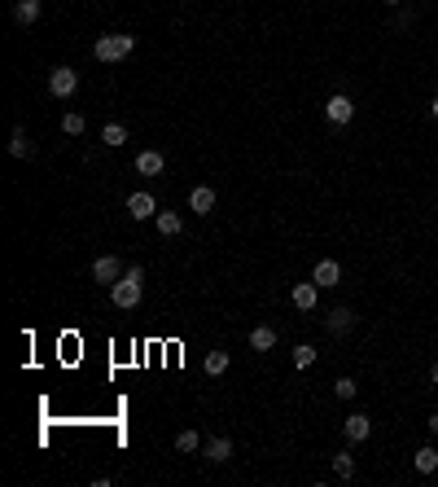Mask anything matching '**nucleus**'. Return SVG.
<instances>
[{
    "label": "nucleus",
    "mask_w": 438,
    "mask_h": 487,
    "mask_svg": "<svg viewBox=\"0 0 438 487\" xmlns=\"http://www.w3.org/2000/svg\"><path fill=\"white\" fill-rule=\"evenodd\" d=\"M140 295H145V268H136V264L127 268L115 285H110V299H115L119 312H132V307L140 303Z\"/></svg>",
    "instance_id": "1"
},
{
    "label": "nucleus",
    "mask_w": 438,
    "mask_h": 487,
    "mask_svg": "<svg viewBox=\"0 0 438 487\" xmlns=\"http://www.w3.org/2000/svg\"><path fill=\"white\" fill-rule=\"evenodd\" d=\"M132 48H136V36H96L92 57H96V62H105V66H115V62L132 57Z\"/></svg>",
    "instance_id": "2"
},
{
    "label": "nucleus",
    "mask_w": 438,
    "mask_h": 487,
    "mask_svg": "<svg viewBox=\"0 0 438 487\" xmlns=\"http://www.w3.org/2000/svg\"><path fill=\"white\" fill-rule=\"evenodd\" d=\"M75 88H79V71H71V66H53L48 71V92H53L57 101L75 97Z\"/></svg>",
    "instance_id": "3"
},
{
    "label": "nucleus",
    "mask_w": 438,
    "mask_h": 487,
    "mask_svg": "<svg viewBox=\"0 0 438 487\" xmlns=\"http://www.w3.org/2000/svg\"><path fill=\"white\" fill-rule=\"evenodd\" d=\"M123 272H127V268H123V259H119V255H101V259H92V281H96V285H115Z\"/></svg>",
    "instance_id": "4"
},
{
    "label": "nucleus",
    "mask_w": 438,
    "mask_h": 487,
    "mask_svg": "<svg viewBox=\"0 0 438 487\" xmlns=\"http://www.w3.org/2000/svg\"><path fill=\"white\" fill-rule=\"evenodd\" d=\"M324 119H329V123H337V127H342V123H351V119H355V101H351L346 92H333L329 101H324Z\"/></svg>",
    "instance_id": "5"
},
{
    "label": "nucleus",
    "mask_w": 438,
    "mask_h": 487,
    "mask_svg": "<svg viewBox=\"0 0 438 487\" xmlns=\"http://www.w3.org/2000/svg\"><path fill=\"white\" fill-rule=\"evenodd\" d=\"M312 281H316L320 290L342 285V264H337V259H320V264H316V272H312Z\"/></svg>",
    "instance_id": "6"
},
{
    "label": "nucleus",
    "mask_w": 438,
    "mask_h": 487,
    "mask_svg": "<svg viewBox=\"0 0 438 487\" xmlns=\"http://www.w3.org/2000/svg\"><path fill=\"white\" fill-rule=\"evenodd\" d=\"M289 299H294L298 312H316V303H320V285H316V281H298L294 290H289Z\"/></svg>",
    "instance_id": "7"
},
{
    "label": "nucleus",
    "mask_w": 438,
    "mask_h": 487,
    "mask_svg": "<svg viewBox=\"0 0 438 487\" xmlns=\"http://www.w3.org/2000/svg\"><path fill=\"white\" fill-rule=\"evenodd\" d=\"M162 171H167V158H162L158 150H140L136 154V176H149L154 181V176H162Z\"/></svg>",
    "instance_id": "8"
},
{
    "label": "nucleus",
    "mask_w": 438,
    "mask_h": 487,
    "mask_svg": "<svg viewBox=\"0 0 438 487\" xmlns=\"http://www.w3.org/2000/svg\"><path fill=\"white\" fill-rule=\"evenodd\" d=\"M342 435H346V439H351V444H364V439H368V435H372V421H368L364 413H351V417L342 421Z\"/></svg>",
    "instance_id": "9"
},
{
    "label": "nucleus",
    "mask_w": 438,
    "mask_h": 487,
    "mask_svg": "<svg viewBox=\"0 0 438 487\" xmlns=\"http://www.w3.org/2000/svg\"><path fill=\"white\" fill-rule=\"evenodd\" d=\"M189 211H193V216H210V211H215V189L198 185V189L189 193Z\"/></svg>",
    "instance_id": "10"
},
{
    "label": "nucleus",
    "mask_w": 438,
    "mask_h": 487,
    "mask_svg": "<svg viewBox=\"0 0 438 487\" xmlns=\"http://www.w3.org/2000/svg\"><path fill=\"white\" fill-rule=\"evenodd\" d=\"M127 211H132V220H154L158 202H154V193H132V198H127Z\"/></svg>",
    "instance_id": "11"
},
{
    "label": "nucleus",
    "mask_w": 438,
    "mask_h": 487,
    "mask_svg": "<svg viewBox=\"0 0 438 487\" xmlns=\"http://www.w3.org/2000/svg\"><path fill=\"white\" fill-rule=\"evenodd\" d=\"M202 457H206L210 465H224V461L233 457V439H224V435H219V439H206V444H202Z\"/></svg>",
    "instance_id": "12"
},
{
    "label": "nucleus",
    "mask_w": 438,
    "mask_h": 487,
    "mask_svg": "<svg viewBox=\"0 0 438 487\" xmlns=\"http://www.w3.org/2000/svg\"><path fill=\"white\" fill-rule=\"evenodd\" d=\"M351 325H355V312H351V307H333V312H329V320H324V330H329L333 338H342V334L351 330Z\"/></svg>",
    "instance_id": "13"
},
{
    "label": "nucleus",
    "mask_w": 438,
    "mask_h": 487,
    "mask_svg": "<svg viewBox=\"0 0 438 487\" xmlns=\"http://www.w3.org/2000/svg\"><path fill=\"white\" fill-rule=\"evenodd\" d=\"M277 347V325H254L250 330V351H272Z\"/></svg>",
    "instance_id": "14"
},
{
    "label": "nucleus",
    "mask_w": 438,
    "mask_h": 487,
    "mask_svg": "<svg viewBox=\"0 0 438 487\" xmlns=\"http://www.w3.org/2000/svg\"><path fill=\"white\" fill-rule=\"evenodd\" d=\"M412 465H416V474H434V470H438V448H434V444H425V448H416V457H412Z\"/></svg>",
    "instance_id": "15"
},
{
    "label": "nucleus",
    "mask_w": 438,
    "mask_h": 487,
    "mask_svg": "<svg viewBox=\"0 0 438 487\" xmlns=\"http://www.w3.org/2000/svg\"><path fill=\"white\" fill-rule=\"evenodd\" d=\"M154 224H158V233H162V237H175V233H184V220L175 216V211H158V216H154Z\"/></svg>",
    "instance_id": "16"
},
{
    "label": "nucleus",
    "mask_w": 438,
    "mask_h": 487,
    "mask_svg": "<svg viewBox=\"0 0 438 487\" xmlns=\"http://www.w3.org/2000/svg\"><path fill=\"white\" fill-rule=\"evenodd\" d=\"M9 154H13V158H31V154H36V141H31L22 127H13V136H9Z\"/></svg>",
    "instance_id": "17"
},
{
    "label": "nucleus",
    "mask_w": 438,
    "mask_h": 487,
    "mask_svg": "<svg viewBox=\"0 0 438 487\" xmlns=\"http://www.w3.org/2000/svg\"><path fill=\"white\" fill-rule=\"evenodd\" d=\"M40 18V0H18V5H13V22L18 27H31Z\"/></svg>",
    "instance_id": "18"
},
{
    "label": "nucleus",
    "mask_w": 438,
    "mask_h": 487,
    "mask_svg": "<svg viewBox=\"0 0 438 487\" xmlns=\"http://www.w3.org/2000/svg\"><path fill=\"white\" fill-rule=\"evenodd\" d=\"M101 145H105V150H119V145H127V127H123V123H105V127H101Z\"/></svg>",
    "instance_id": "19"
},
{
    "label": "nucleus",
    "mask_w": 438,
    "mask_h": 487,
    "mask_svg": "<svg viewBox=\"0 0 438 487\" xmlns=\"http://www.w3.org/2000/svg\"><path fill=\"white\" fill-rule=\"evenodd\" d=\"M175 452H184V457L189 452H202V435L198 430H180L175 435Z\"/></svg>",
    "instance_id": "20"
},
{
    "label": "nucleus",
    "mask_w": 438,
    "mask_h": 487,
    "mask_svg": "<svg viewBox=\"0 0 438 487\" xmlns=\"http://www.w3.org/2000/svg\"><path fill=\"white\" fill-rule=\"evenodd\" d=\"M202 369L210 373V378H219L224 369H228V351H206V360H202Z\"/></svg>",
    "instance_id": "21"
},
{
    "label": "nucleus",
    "mask_w": 438,
    "mask_h": 487,
    "mask_svg": "<svg viewBox=\"0 0 438 487\" xmlns=\"http://www.w3.org/2000/svg\"><path fill=\"white\" fill-rule=\"evenodd\" d=\"M84 115H79V110H66V115H61V132H66V136H84Z\"/></svg>",
    "instance_id": "22"
},
{
    "label": "nucleus",
    "mask_w": 438,
    "mask_h": 487,
    "mask_svg": "<svg viewBox=\"0 0 438 487\" xmlns=\"http://www.w3.org/2000/svg\"><path fill=\"white\" fill-rule=\"evenodd\" d=\"M333 474L337 479H351L355 474V457H351V452H337V457H333Z\"/></svg>",
    "instance_id": "23"
},
{
    "label": "nucleus",
    "mask_w": 438,
    "mask_h": 487,
    "mask_svg": "<svg viewBox=\"0 0 438 487\" xmlns=\"http://www.w3.org/2000/svg\"><path fill=\"white\" fill-rule=\"evenodd\" d=\"M312 365H316V347L298 343V347H294V369H312Z\"/></svg>",
    "instance_id": "24"
},
{
    "label": "nucleus",
    "mask_w": 438,
    "mask_h": 487,
    "mask_svg": "<svg viewBox=\"0 0 438 487\" xmlns=\"http://www.w3.org/2000/svg\"><path fill=\"white\" fill-rule=\"evenodd\" d=\"M355 391H360V386H355L351 378H337V382H333V395H337V400H355Z\"/></svg>",
    "instance_id": "25"
},
{
    "label": "nucleus",
    "mask_w": 438,
    "mask_h": 487,
    "mask_svg": "<svg viewBox=\"0 0 438 487\" xmlns=\"http://www.w3.org/2000/svg\"><path fill=\"white\" fill-rule=\"evenodd\" d=\"M430 435H438V413H434V417H430Z\"/></svg>",
    "instance_id": "26"
},
{
    "label": "nucleus",
    "mask_w": 438,
    "mask_h": 487,
    "mask_svg": "<svg viewBox=\"0 0 438 487\" xmlns=\"http://www.w3.org/2000/svg\"><path fill=\"white\" fill-rule=\"evenodd\" d=\"M430 115H434V119H438V97H434V101H430Z\"/></svg>",
    "instance_id": "27"
},
{
    "label": "nucleus",
    "mask_w": 438,
    "mask_h": 487,
    "mask_svg": "<svg viewBox=\"0 0 438 487\" xmlns=\"http://www.w3.org/2000/svg\"><path fill=\"white\" fill-rule=\"evenodd\" d=\"M430 382H434V386H438V365H434V369H430Z\"/></svg>",
    "instance_id": "28"
},
{
    "label": "nucleus",
    "mask_w": 438,
    "mask_h": 487,
    "mask_svg": "<svg viewBox=\"0 0 438 487\" xmlns=\"http://www.w3.org/2000/svg\"><path fill=\"white\" fill-rule=\"evenodd\" d=\"M386 5H403V0H386Z\"/></svg>",
    "instance_id": "29"
}]
</instances>
